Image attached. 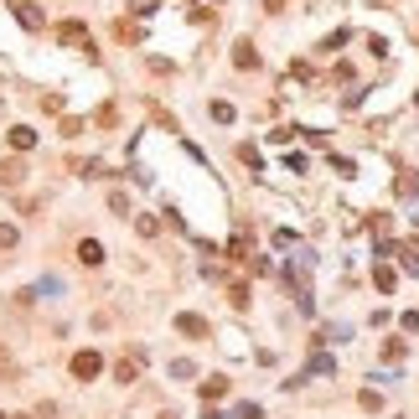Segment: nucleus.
<instances>
[{"label": "nucleus", "instance_id": "obj_1", "mask_svg": "<svg viewBox=\"0 0 419 419\" xmlns=\"http://www.w3.org/2000/svg\"><path fill=\"white\" fill-rule=\"evenodd\" d=\"M104 373V357H99V352L94 347H83V352H73V378H78V383H94V378Z\"/></svg>", "mask_w": 419, "mask_h": 419}, {"label": "nucleus", "instance_id": "obj_2", "mask_svg": "<svg viewBox=\"0 0 419 419\" xmlns=\"http://www.w3.org/2000/svg\"><path fill=\"white\" fill-rule=\"evenodd\" d=\"M57 42H68V47H83V52H88V26H83V21H62V26H57Z\"/></svg>", "mask_w": 419, "mask_h": 419}, {"label": "nucleus", "instance_id": "obj_3", "mask_svg": "<svg viewBox=\"0 0 419 419\" xmlns=\"http://www.w3.org/2000/svg\"><path fill=\"white\" fill-rule=\"evenodd\" d=\"M140 368H145V352H129L120 368H114V378H120V383H135V373H140Z\"/></svg>", "mask_w": 419, "mask_h": 419}, {"label": "nucleus", "instance_id": "obj_4", "mask_svg": "<svg viewBox=\"0 0 419 419\" xmlns=\"http://www.w3.org/2000/svg\"><path fill=\"white\" fill-rule=\"evenodd\" d=\"M373 285H378L383 295H394V290H399V269H394V264H378V269H373Z\"/></svg>", "mask_w": 419, "mask_h": 419}, {"label": "nucleus", "instance_id": "obj_5", "mask_svg": "<svg viewBox=\"0 0 419 419\" xmlns=\"http://www.w3.org/2000/svg\"><path fill=\"white\" fill-rule=\"evenodd\" d=\"M78 259H83L88 269H99V264H104V243H99V239H83V243H78Z\"/></svg>", "mask_w": 419, "mask_h": 419}, {"label": "nucleus", "instance_id": "obj_6", "mask_svg": "<svg viewBox=\"0 0 419 419\" xmlns=\"http://www.w3.org/2000/svg\"><path fill=\"white\" fill-rule=\"evenodd\" d=\"M16 16H21V26H26V31H42V6L21 0V6H16Z\"/></svg>", "mask_w": 419, "mask_h": 419}, {"label": "nucleus", "instance_id": "obj_7", "mask_svg": "<svg viewBox=\"0 0 419 419\" xmlns=\"http://www.w3.org/2000/svg\"><path fill=\"white\" fill-rule=\"evenodd\" d=\"M6 140H10V150H31V145H36V129H31V125H16Z\"/></svg>", "mask_w": 419, "mask_h": 419}, {"label": "nucleus", "instance_id": "obj_8", "mask_svg": "<svg viewBox=\"0 0 419 419\" xmlns=\"http://www.w3.org/2000/svg\"><path fill=\"white\" fill-rule=\"evenodd\" d=\"M222 394H228V378H222V373H213V378H202V399H207V404H218Z\"/></svg>", "mask_w": 419, "mask_h": 419}, {"label": "nucleus", "instance_id": "obj_9", "mask_svg": "<svg viewBox=\"0 0 419 419\" xmlns=\"http://www.w3.org/2000/svg\"><path fill=\"white\" fill-rule=\"evenodd\" d=\"M233 62H239L243 73H254V68H259V52H254V42H239V47H233Z\"/></svg>", "mask_w": 419, "mask_h": 419}, {"label": "nucleus", "instance_id": "obj_10", "mask_svg": "<svg viewBox=\"0 0 419 419\" xmlns=\"http://www.w3.org/2000/svg\"><path fill=\"white\" fill-rule=\"evenodd\" d=\"M394 192H399V197H419V171H399Z\"/></svg>", "mask_w": 419, "mask_h": 419}, {"label": "nucleus", "instance_id": "obj_11", "mask_svg": "<svg viewBox=\"0 0 419 419\" xmlns=\"http://www.w3.org/2000/svg\"><path fill=\"white\" fill-rule=\"evenodd\" d=\"M176 332H187V336H207V321L187 311V316H176Z\"/></svg>", "mask_w": 419, "mask_h": 419}, {"label": "nucleus", "instance_id": "obj_12", "mask_svg": "<svg viewBox=\"0 0 419 419\" xmlns=\"http://www.w3.org/2000/svg\"><path fill=\"white\" fill-rule=\"evenodd\" d=\"M306 373H321V378H332L336 373V362L326 357V352H311V362H306Z\"/></svg>", "mask_w": 419, "mask_h": 419}, {"label": "nucleus", "instance_id": "obj_13", "mask_svg": "<svg viewBox=\"0 0 419 419\" xmlns=\"http://www.w3.org/2000/svg\"><path fill=\"white\" fill-rule=\"evenodd\" d=\"M394 254H399L404 274H419V248H399V243H394Z\"/></svg>", "mask_w": 419, "mask_h": 419}, {"label": "nucleus", "instance_id": "obj_14", "mask_svg": "<svg viewBox=\"0 0 419 419\" xmlns=\"http://www.w3.org/2000/svg\"><path fill=\"white\" fill-rule=\"evenodd\" d=\"M228 300H233V311H248V285L233 280V285H228Z\"/></svg>", "mask_w": 419, "mask_h": 419}, {"label": "nucleus", "instance_id": "obj_15", "mask_svg": "<svg viewBox=\"0 0 419 419\" xmlns=\"http://www.w3.org/2000/svg\"><path fill=\"white\" fill-rule=\"evenodd\" d=\"M239 161L248 166V171H259V166H264V155H259V145H239Z\"/></svg>", "mask_w": 419, "mask_h": 419}, {"label": "nucleus", "instance_id": "obj_16", "mask_svg": "<svg viewBox=\"0 0 419 419\" xmlns=\"http://www.w3.org/2000/svg\"><path fill=\"white\" fill-rule=\"evenodd\" d=\"M357 404H362L368 414H378V409H383V394H378V388H362V394H357Z\"/></svg>", "mask_w": 419, "mask_h": 419}, {"label": "nucleus", "instance_id": "obj_17", "mask_svg": "<svg viewBox=\"0 0 419 419\" xmlns=\"http://www.w3.org/2000/svg\"><path fill=\"white\" fill-rule=\"evenodd\" d=\"M207 114H213L218 125H233V104L228 99H213V109H207Z\"/></svg>", "mask_w": 419, "mask_h": 419}, {"label": "nucleus", "instance_id": "obj_18", "mask_svg": "<svg viewBox=\"0 0 419 419\" xmlns=\"http://www.w3.org/2000/svg\"><path fill=\"white\" fill-rule=\"evenodd\" d=\"M347 42H352V31L342 26V31H332V36H326V42H321V52H336V47H347Z\"/></svg>", "mask_w": 419, "mask_h": 419}, {"label": "nucleus", "instance_id": "obj_19", "mask_svg": "<svg viewBox=\"0 0 419 419\" xmlns=\"http://www.w3.org/2000/svg\"><path fill=\"white\" fill-rule=\"evenodd\" d=\"M171 378H197V362H192V357H176L171 362Z\"/></svg>", "mask_w": 419, "mask_h": 419}, {"label": "nucleus", "instance_id": "obj_20", "mask_svg": "<svg viewBox=\"0 0 419 419\" xmlns=\"http://www.w3.org/2000/svg\"><path fill=\"white\" fill-rule=\"evenodd\" d=\"M228 259H248V233H239V239H228Z\"/></svg>", "mask_w": 419, "mask_h": 419}, {"label": "nucleus", "instance_id": "obj_21", "mask_svg": "<svg viewBox=\"0 0 419 419\" xmlns=\"http://www.w3.org/2000/svg\"><path fill=\"white\" fill-rule=\"evenodd\" d=\"M332 171H336V176H357V161H347V155H332Z\"/></svg>", "mask_w": 419, "mask_h": 419}, {"label": "nucleus", "instance_id": "obj_22", "mask_svg": "<svg viewBox=\"0 0 419 419\" xmlns=\"http://www.w3.org/2000/svg\"><path fill=\"white\" fill-rule=\"evenodd\" d=\"M21 176H26L21 161H6V166H0V181H21Z\"/></svg>", "mask_w": 419, "mask_h": 419}, {"label": "nucleus", "instance_id": "obj_23", "mask_svg": "<svg viewBox=\"0 0 419 419\" xmlns=\"http://www.w3.org/2000/svg\"><path fill=\"white\" fill-rule=\"evenodd\" d=\"M383 362H404V342H383Z\"/></svg>", "mask_w": 419, "mask_h": 419}, {"label": "nucleus", "instance_id": "obj_24", "mask_svg": "<svg viewBox=\"0 0 419 419\" xmlns=\"http://www.w3.org/2000/svg\"><path fill=\"white\" fill-rule=\"evenodd\" d=\"M135 228H140V239H155V228H161V222H155V218H135Z\"/></svg>", "mask_w": 419, "mask_h": 419}, {"label": "nucleus", "instance_id": "obj_25", "mask_svg": "<svg viewBox=\"0 0 419 419\" xmlns=\"http://www.w3.org/2000/svg\"><path fill=\"white\" fill-rule=\"evenodd\" d=\"M109 207H114V213L125 218V213H129V197H125V192H109Z\"/></svg>", "mask_w": 419, "mask_h": 419}, {"label": "nucleus", "instance_id": "obj_26", "mask_svg": "<svg viewBox=\"0 0 419 419\" xmlns=\"http://www.w3.org/2000/svg\"><path fill=\"white\" fill-rule=\"evenodd\" d=\"M0 248H16V228L10 222H0Z\"/></svg>", "mask_w": 419, "mask_h": 419}, {"label": "nucleus", "instance_id": "obj_27", "mask_svg": "<svg viewBox=\"0 0 419 419\" xmlns=\"http://www.w3.org/2000/svg\"><path fill=\"white\" fill-rule=\"evenodd\" d=\"M129 10H135V16H150V10H155V0H129Z\"/></svg>", "mask_w": 419, "mask_h": 419}, {"label": "nucleus", "instance_id": "obj_28", "mask_svg": "<svg viewBox=\"0 0 419 419\" xmlns=\"http://www.w3.org/2000/svg\"><path fill=\"white\" fill-rule=\"evenodd\" d=\"M285 6H290V0H264V10H285Z\"/></svg>", "mask_w": 419, "mask_h": 419}, {"label": "nucleus", "instance_id": "obj_29", "mask_svg": "<svg viewBox=\"0 0 419 419\" xmlns=\"http://www.w3.org/2000/svg\"><path fill=\"white\" fill-rule=\"evenodd\" d=\"M202 419H222V414H218V409H213V404H207V409H202Z\"/></svg>", "mask_w": 419, "mask_h": 419}, {"label": "nucleus", "instance_id": "obj_30", "mask_svg": "<svg viewBox=\"0 0 419 419\" xmlns=\"http://www.w3.org/2000/svg\"><path fill=\"white\" fill-rule=\"evenodd\" d=\"M414 104H419V94H414Z\"/></svg>", "mask_w": 419, "mask_h": 419}, {"label": "nucleus", "instance_id": "obj_31", "mask_svg": "<svg viewBox=\"0 0 419 419\" xmlns=\"http://www.w3.org/2000/svg\"><path fill=\"white\" fill-rule=\"evenodd\" d=\"M0 419H6V414H0Z\"/></svg>", "mask_w": 419, "mask_h": 419}]
</instances>
